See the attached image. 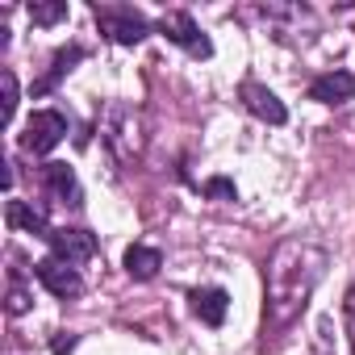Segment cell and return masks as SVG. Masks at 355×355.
<instances>
[{"mask_svg": "<svg viewBox=\"0 0 355 355\" xmlns=\"http://www.w3.org/2000/svg\"><path fill=\"white\" fill-rule=\"evenodd\" d=\"M326 272V251L318 243H305V239H288L276 247L272 263H268V305H263V318L272 326H284L301 313L305 297L313 293V284L322 280Z\"/></svg>", "mask_w": 355, "mask_h": 355, "instance_id": "cell-1", "label": "cell"}, {"mask_svg": "<svg viewBox=\"0 0 355 355\" xmlns=\"http://www.w3.org/2000/svg\"><path fill=\"white\" fill-rule=\"evenodd\" d=\"M63 138H67V121H63V113H55V109H38V113L26 121L21 146H26L30 155H51Z\"/></svg>", "mask_w": 355, "mask_h": 355, "instance_id": "cell-2", "label": "cell"}, {"mask_svg": "<svg viewBox=\"0 0 355 355\" xmlns=\"http://www.w3.org/2000/svg\"><path fill=\"white\" fill-rule=\"evenodd\" d=\"M96 26L113 38V42H121V46H138L146 34H150V26H146V17L142 13H134V9H96Z\"/></svg>", "mask_w": 355, "mask_h": 355, "instance_id": "cell-3", "label": "cell"}, {"mask_svg": "<svg viewBox=\"0 0 355 355\" xmlns=\"http://www.w3.org/2000/svg\"><path fill=\"white\" fill-rule=\"evenodd\" d=\"M159 34H167L175 46H184L193 59H209V55H214L209 38L197 30V21H193L189 13H163V17H159Z\"/></svg>", "mask_w": 355, "mask_h": 355, "instance_id": "cell-4", "label": "cell"}, {"mask_svg": "<svg viewBox=\"0 0 355 355\" xmlns=\"http://www.w3.org/2000/svg\"><path fill=\"white\" fill-rule=\"evenodd\" d=\"M34 276H38V284H42L46 293H55V297H63V301L84 293V280H80V272H76L71 263L55 259V255L38 259V263H34Z\"/></svg>", "mask_w": 355, "mask_h": 355, "instance_id": "cell-5", "label": "cell"}, {"mask_svg": "<svg viewBox=\"0 0 355 355\" xmlns=\"http://www.w3.org/2000/svg\"><path fill=\"white\" fill-rule=\"evenodd\" d=\"M239 96H243L247 113H255L259 121H268V125H284V121H288V109H284V101H280L272 88H263V84L247 80V84L239 88Z\"/></svg>", "mask_w": 355, "mask_h": 355, "instance_id": "cell-6", "label": "cell"}, {"mask_svg": "<svg viewBox=\"0 0 355 355\" xmlns=\"http://www.w3.org/2000/svg\"><path fill=\"white\" fill-rule=\"evenodd\" d=\"M51 255L55 259H63V263H88L92 255H96V234H88V230H51Z\"/></svg>", "mask_w": 355, "mask_h": 355, "instance_id": "cell-7", "label": "cell"}, {"mask_svg": "<svg viewBox=\"0 0 355 355\" xmlns=\"http://www.w3.org/2000/svg\"><path fill=\"white\" fill-rule=\"evenodd\" d=\"M351 96H355V76L351 71H326L309 84V101H318V105H343Z\"/></svg>", "mask_w": 355, "mask_h": 355, "instance_id": "cell-8", "label": "cell"}, {"mask_svg": "<svg viewBox=\"0 0 355 355\" xmlns=\"http://www.w3.org/2000/svg\"><path fill=\"white\" fill-rule=\"evenodd\" d=\"M189 301H193V313H197L205 326H222V322H226V309H230L226 288H197Z\"/></svg>", "mask_w": 355, "mask_h": 355, "instance_id": "cell-9", "label": "cell"}, {"mask_svg": "<svg viewBox=\"0 0 355 355\" xmlns=\"http://www.w3.org/2000/svg\"><path fill=\"white\" fill-rule=\"evenodd\" d=\"M5 222H9V230H26V234H34V239H51L46 218H42L34 205H26V201H9V205H5Z\"/></svg>", "mask_w": 355, "mask_h": 355, "instance_id": "cell-10", "label": "cell"}, {"mask_svg": "<svg viewBox=\"0 0 355 355\" xmlns=\"http://www.w3.org/2000/svg\"><path fill=\"white\" fill-rule=\"evenodd\" d=\"M159 268H163V255H159L155 247H142V243H134V247L125 251V272H130L134 280H150Z\"/></svg>", "mask_w": 355, "mask_h": 355, "instance_id": "cell-11", "label": "cell"}, {"mask_svg": "<svg viewBox=\"0 0 355 355\" xmlns=\"http://www.w3.org/2000/svg\"><path fill=\"white\" fill-rule=\"evenodd\" d=\"M42 180L51 184V193H59L63 201L80 205V189H76V171H71L67 163H46V167H42Z\"/></svg>", "mask_w": 355, "mask_h": 355, "instance_id": "cell-12", "label": "cell"}, {"mask_svg": "<svg viewBox=\"0 0 355 355\" xmlns=\"http://www.w3.org/2000/svg\"><path fill=\"white\" fill-rule=\"evenodd\" d=\"M76 59H84V51H80V46H67V51H59V55H55V63H51V71H46V76L34 84V92H51V88H55V84H59V80L71 71V63H76Z\"/></svg>", "mask_w": 355, "mask_h": 355, "instance_id": "cell-13", "label": "cell"}, {"mask_svg": "<svg viewBox=\"0 0 355 355\" xmlns=\"http://www.w3.org/2000/svg\"><path fill=\"white\" fill-rule=\"evenodd\" d=\"M67 17V0H34L30 5V21L34 26H59Z\"/></svg>", "mask_w": 355, "mask_h": 355, "instance_id": "cell-14", "label": "cell"}, {"mask_svg": "<svg viewBox=\"0 0 355 355\" xmlns=\"http://www.w3.org/2000/svg\"><path fill=\"white\" fill-rule=\"evenodd\" d=\"M17 113V76L0 71V125H9Z\"/></svg>", "mask_w": 355, "mask_h": 355, "instance_id": "cell-15", "label": "cell"}, {"mask_svg": "<svg viewBox=\"0 0 355 355\" xmlns=\"http://www.w3.org/2000/svg\"><path fill=\"white\" fill-rule=\"evenodd\" d=\"M205 197H214V201H234L239 193H234V184L226 180V175H214V180H205Z\"/></svg>", "mask_w": 355, "mask_h": 355, "instance_id": "cell-16", "label": "cell"}, {"mask_svg": "<svg viewBox=\"0 0 355 355\" xmlns=\"http://www.w3.org/2000/svg\"><path fill=\"white\" fill-rule=\"evenodd\" d=\"M343 326H347L351 355H355V284H351V288H347V297H343Z\"/></svg>", "mask_w": 355, "mask_h": 355, "instance_id": "cell-17", "label": "cell"}, {"mask_svg": "<svg viewBox=\"0 0 355 355\" xmlns=\"http://www.w3.org/2000/svg\"><path fill=\"white\" fill-rule=\"evenodd\" d=\"M26 309H30V297H26L21 288H13V293H9V313L17 318V313H26Z\"/></svg>", "mask_w": 355, "mask_h": 355, "instance_id": "cell-18", "label": "cell"}]
</instances>
